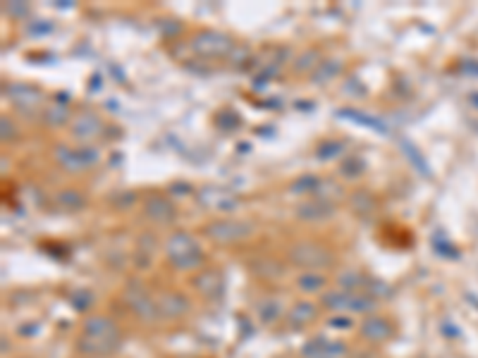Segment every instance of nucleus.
Returning a JSON list of instances; mask_svg holds the SVG:
<instances>
[{"label": "nucleus", "mask_w": 478, "mask_h": 358, "mask_svg": "<svg viewBox=\"0 0 478 358\" xmlns=\"http://www.w3.org/2000/svg\"><path fill=\"white\" fill-rule=\"evenodd\" d=\"M84 335L91 339V342H96L98 347H112L117 339V330L115 325L110 323V320L105 318H91L89 323H86L84 328Z\"/></svg>", "instance_id": "nucleus-1"}, {"label": "nucleus", "mask_w": 478, "mask_h": 358, "mask_svg": "<svg viewBox=\"0 0 478 358\" xmlns=\"http://www.w3.org/2000/svg\"><path fill=\"white\" fill-rule=\"evenodd\" d=\"M363 337L371 339V342H383V339L390 337V325L383 318H371L363 325Z\"/></svg>", "instance_id": "nucleus-2"}, {"label": "nucleus", "mask_w": 478, "mask_h": 358, "mask_svg": "<svg viewBox=\"0 0 478 358\" xmlns=\"http://www.w3.org/2000/svg\"><path fill=\"white\" fill-rule=\"evenodd\" d=\"M304 354L309 358H337L342 354V344H309V347L304 349Z\"/></svg>", "instance_id": "nucleus-3"}, {"label": "nucleus", "mask_w": 478, "mask_h": 358, "mask_svg": "<svg viewBox=\"0 0 478 358\" xmlns=\"http://www.w3.org/2000/svg\"><path fill=\"white\" fill-rule=\"evenodd\" d=\"M313 316H316V309H313L311 304H301V306H294L289 320H292V325H304V323H309Z\"/></svg>", "instance_id": "nucleus-4"}, {"label": "nucleus", "mask_w": 478, "mask_h": 358, "mask_svg": "<svg viewBox=\"0 0 478 358\" xmlns=\"http://www.w3.org/2000/svg\"><path fill=\"white\" fill-rule=\"evenodd\" d=\"M299 285H301V289H304V292H318V289L325 285V280L320 278V275H311V278L301 280Z\"/></svg>", "instance_id": "nucleus-5"}]
</instances>
